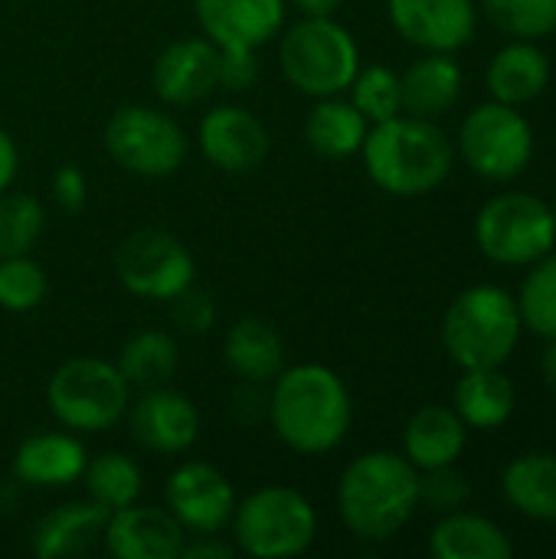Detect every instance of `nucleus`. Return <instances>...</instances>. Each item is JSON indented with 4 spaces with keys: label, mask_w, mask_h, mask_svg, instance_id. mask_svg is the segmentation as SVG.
Here are the masks:
<instances>
[{
    "label": "nucleus",
    "mask_w": 556,
    "mask_h": 559,
    "mask_svg": "<svg viewBox=\"0 0 556 559\" xmlns=\"http://www.w3.org/2000/svg\"><path fill=\"white\" fill-rule=\"evenodd\" d=\"M275 436L298 455H324L338 449L351 429L354 403L344 380L324 364L285 367L272 380L265 403Z\"/></svg>",
    "instance_id": "1"
},
{
    "label": "nucleus",
    "mask_w": 556,
    "mask_h": 559,
    "mask_svg": "<svg viewBox=\"0 0 556 559\" xmlns=\"http://www.w3.org/2000/svg\"><path fill=\"white\" fill-rule=\"evenodd\" d=\"M419 508V468L397 452L354 459L338 481V511L360 540L397 537Z\"/></svg>",
    "instance_id": "2"
},
{
    "label": "nucleus",
    "mask_w": 556,
    "mask_h": 559,
    "mask_svg": "<svg viewBox=\"0 0 556 559\" xmlns=\"http://www.w3.org/2000/svg\"><path fill=\"white\" fill-rule=\"evenodd\" d=\"M360 154L370 180L393 197H423L436 190L456 164L449 134L419 115H397L370 124Z\"/></svg>",
    "instance_id": "3"
},
{
    "label": "nucleus",
    "mask_w": 556,
    "mask_h": 559,
    "mask_svg": "<svg viewBox=\"0 0 556 559\" xmlns=\"http://www.w3.org/2000/svg\"><path fill=\"white\" fill-rule=\"evenodd\" d=\"M282 75L311 98L344 95L360 69V49L347 26L334 16H301L282 26L279 43Z\"/></svg>",
    "instance_id": "4"
},
{
    "label": "nucleus",
    "mask_w": 556,
    "mask_h": 559,
    "mask_svg": "<svg viewBox=\"0 0 556 559\" xmlns=\"http://www.w3.org/2000/svg\"><path fill=\"white\" fill-rule=\"evenodd\" d=\"M521 337L518 301L498 285L462 292L442 318V347L462 367H501Z\"/></svg>",
    "instance_id": "5"
},
{
    "label": "nucleus",
    "mask_w": 556,
    "mask_h": 559,
    "mask_svg": "<svg viewBox=\"0 0 556 559\" xmlns=\"http://www.w3.org/2000/svg\"><path fill=\"white\" fill-rule=\"evenodd\" d=\"M229 524L236 550L256 559L301 557L318 537L315 504L285 485H269L236 501Z\"/></svg>",
    "instance_id": "6"
},
{
    "label": "nucleus",
    "mask_w": 556,
    "mask_h": 559,
    "mask_svg": "<svg viewBox=\"0 0 556 559\" xmlns=\"http://www.w3.org/2000/svg\"><path fill=\"white\" fill-rule=\"evenodd\" d=\"M131 403V386L118 364L102 357H72L46 383V406L69 432L92 436L111 429Z\"/></svg>",
    "instance_id": "7"
},
{
    "label": "nucleus",
    "mask_w": 556,
    "mask_h": 559,
    "mask_svg": "<svg viewBox=\"0 0 556 559\" xmlns=\"http://www.w3.org/2000/svg\"><path fill=\"white\" fill-rule=\"evenodd\" d=\"M108 157L134 177H170L184 167L190 141L177 118L151 105H121L105 124Z\"/></svg>",
    "instance_id": "8"
},
{
    "label": "nucleus",
    "mask_w": 556,
    "mask_h": 559,
    "mask_svg": "<svg viewBox=\"0 0 556 559\" xmlns=\"http://www.w3.org/2000/svg\"><path fill=\"white\" fill-rule=\"evenodd\" d=\"M475 242L498 265H534L554 252V210L531 193H501L478 210Z\"/></svg>",
    "instance_id": "9"
},
{
    "label": "nucleus",
    "mask_w": 556,
    "mask_h": 559,
    "mask_svg": "<svg viewBox=\"0 0 556 559\" xmlns=\"http://www.w3.org/2000/svg\"><path fill=\"white\" fill-rule=\"evenodd\" d=\"M462 157L465 164L495 183L514 180L534 157V131L518 105L485 102L462 121Z\"/></svg>",
    "instance_id": "10"
},
{
    "label": "nucleus",
    "mask_w": 556,
    "mask_h": 559,
    "mask_svg": "<svg viewBox=\"0 0 556 559\" xmlns=\"http://www.w3.org/2000/svg\"><path fill=\"white\" fill-rule=\"evenodd\" d=\"M190 249L164 229H138L121 239L115 252V275L121 288L144 301H170L193 285Z\"/></svg>",
    "instance_id": "11"
},
{
    "label": "nucleus",
    "mask_w": 556,
    "mask_h": 559,
    "mask_svg": "<svg viewBox=\"0 0 556 559\" xmlns=\"http://www.w3.org/2000/svg\"><path fill=\"white\" fill-rule=\"evenodd\" d=\"M197 144L223 174H252L269 157L272 138L259 115L242 105H216L200 118Z\"/></svg>",
    "instance_id": "12"
},
{
    "label": "nucleus",
    "mask_w": 556,
    "mask_h": 559,
    "mask_svg": "<svg viewBox=\"0 0 556 559\" xmlns=\"http://www.w3.org/2000/svg\"><path fill=\"white\" fill-rule=\"evenodd\" d=\"M164 501L187 534H220L236 511L229 478L206 462L180 465L164 488Z\"/></svg>",
    "instance_id": "13"
},
{
    "label": "nucleus",
    "mask_w": 556,
    "mask_h": 559,
    "mask_svg": "<svg viewBox=\"0 0 556 559\" xmlns=\"http://www.w3.org/2000/svg\"><path fill=\"white\" fill-rule=\"evenodd\" d=\"M387 13L393 29L426 52H456L478 29L475 0H387Z\"/></svg>",
    "instance_id": "14"
},
{
    "label": "nucleus",
    "mask_w": 556,
    "mask_h": 559,
    "mask_svg": "<svg viewBox=\"0 0 556 559\" xmlns=\"http://www.w3.org/2000/svg\"><path fill=\"white\" fill-rule=\"evenodd\" d=\"M125 416L131 439L157 455H180L200 439V413L193 400L170 386L141 390Z\"/></svg>",
    "instance_id": "15"
},
{
    "label": "nucleus",
    "mask_w": 556,
    "mask_h": 559,
    "mask_svg": "<svg viewBox=\"0 0 556 559\" xmlns=\"http://www.w3.org/2000/svg\"><path fill=\"white\" fill-rule=\"evenodd\" d=\"M102 544L115 559H180L187 531L167 508L134 501L108 514Z\"/></svg>",
    "instance_id": "16"
},
{
    "label": "nucleus",
    "mask_w": 556,
    "mask_h": 559,
    "mask_svg": "<svg viewBox=\"0 0 556 559\" xmlns=\"http://www.w3.org/2000/svg\"><path fill=\"white\" fill-rule=\"evenodd\" d=\"M220 46L206 36H187L161 49L151 69V85L167 105H193L220 88Z\"/></svg>",
    "instance_id": "17"
},
{
    "label": "nucleus",
    "mask_w": 556,
    "mask_h": 559,
    "mask_svg": "<svg viewBox=\"0 0 556 559\" xmlns=\"http://www.w3.org/2000/svg\"><path fill=\"white\" fill-rule=\"evenodd\" d=\"M288 0H193L206 39L223 46L259 49L285 26Z\"/></svg>",
    "instance_id": "18"
},
{
    "label": "nucleus",
    "mask_w": 556,
    "mask_h": 559,
    "mask_svg": "<svg viewBox=\"0 0 556 559\" xmlns=\"http://www.w3.org/2000/svg\"><path fill=\"white\" fill-rule=\"evenodd\" d=\"M88 452L79 432H36L13 452V478L29 488H66L85 472Z\"/></svg>",
    "instance_id": "19"
},
{
    "label": "nucleus",
    "mask_w": 556,
    "mask_h": 559,
    "mask_svg": "<svg viewBox=\"0 0 556 559\" xmlns=\"http://www.w3.org/2000/svg\"><path fill=\"white\" fill-rule=\"evenodd\" d=\"M105 521H108V511L95 504L92 498L66 501L39 518V524L33 527L29 547L39 559L82 557L102 540Z\"/></svg>",
    "instance_id": "20"
},
{
    "label": "nucleus",
    "mask_w": 556,
    "mask_h": 559,
    "mask_svg": "<svg viewBox=\"0 0 556 559\" xmlns=\"http://www.w3.org/2000/svg\"><path fill=\"white\" fill-rule=\"evenodd\" d=\"M226 367L252 386L272 383L285 370V344L279 331L262 318H242L226 331L223 341Z\"/></svg>",
    "instance_id": "21"
},
{
    "label": "nucleus",
    "mask_w": 556,
    "mask_h": 559,
    "mask_svg": "<svg viewBox=\"0 0 556 559\" xmlns=\"http://www.w3.org/2000/svg\"><path fill=\"white\" fill-rule=\"evenodd\" d=\"M469 442V426L459 419L456 409L446 406H426L419 409L403 432V455L419 468H446L456 465L459 455L465 452Z\"/></svg>",
    "instance_id": "22"
},
{
    "label": "nucleus",
    "mask_w": 556,
    "mask_h": 559,
    "mask_svg": "<svg viewBox=\"0 0 556 559\" xmlns=\"http://www.w3.org/2000/svg\"><path fill=\"white\" fill-rule=\"evenodd\" d=\"M367 131H370V121L357 111L351 98H341V95L318 98V105L305 118L308 147L328 160H344V157L360 154Z\"/></svg>",
    "instance_id": "23"
},
{
    "label": "nucleus",
    "mask_w": 556,
    "mask_h": 559,
    "mask_svg": "<svg viewBox=\"0 0 556 559\" xmlns=\"http://www.w3.org/2000/svg\"><path fill=\"white\" fill-rule=\"evenodd\" d=\"M551 82V62L541 46L531 39H514L505 49L495 52L488 62V88L495 102L505 105H524L534 102Z\"/></svg>",
    "instance_id": "24"
},
{
    "label": "nucleus",
    "mask_w": 556,
    "mask_h": 559,
    "mask_svg": "<svg viewBox=\"0 0 556 559\" xmlns=\"http://www.w3.org/2000/svg\"><path fill=\"white\" fill-rule=\"evenodd\" d=\"M429 554L436 559H508L514 547L495 521L449 511L429 534Z\"/></svg>",
    "instance_id": "25"
},
{
    "label": "nucleus",
    "mask_w": 556,
    "mask_h": 559,
    "mask_svg": "<svg viewBox=\"0 0 556 559\" xmlns=\"http://www.w3.org/2000/svg\"><path fill=\"white\" fill-rule=\"evenodd\" d=\"M400 88H403V111L419 118H436L456 105L462 92V69L449 52H429L400 75Z\"/></svg>",
    "instance_id": "26"
},
{
    "label": "nucleus",
    "mask_w": 556,
    "mask_h": 559,
    "mask_svg": "<svg viewBox=\"0 0 556 559\" xmlns=\"http://www.w3.org/2000/svg\"><path fill=\"white\" fill-rule=\"evenodd\" d=\"M452 403L469 429H498L511 419L518 396L501 367H475L456 383Z\"/></svg>",
    "instance_id": "27"
},
{
    "label": "nucleus",
    "mask_w": 556,
    "mask_h": 559,
    "mask_svg": "<svg viewBox=\"0 0 556 559\" xmlns=\"http://www.w3.org/2000/svg\"><path fill=\"white\" fill-rule=\"evenodd\" d=\"M501 488L518 514L531 521H556V455L528 452L514 459L501 475Z\"/></svg>",
    "instance_id": "28"
},
{
    "label": "nucleus",
    "mask_w": 556,
    "mask_h": 559,
    "mask_svg": "<svg viewBox=\"0 0 556 559\" xmlns=\"http://www.w3.org/2000/svg\"><path fill=\"white\" fill-rule=\"evenodd\" d=\"M177 364H180L177 341L164 331H138L121 344L118 354V370L131 390L167 386L177 373Z\"/></svg>",
    "instance_id": "29"
},
{
    "label": "nucleus",
    "mask_w": 556,
    "mask_h": 559,
    "mask_svg": "<svg viewBox=\"0 0 556 559\" xmlns=\"http://www.w3.org/2000/svg\"><path fill=\"white\" fill-rule=\"evenodd\" d=\"M82 481H85V495L95 504H102L108 514L134 504L141 498V488H144L138 462L128 459L125 452H102V455L88 459Z\"/></svg>",
    "instance_id": "30"
},
{
    "label": "nucleus",
    "mask_w": 556,
    "mask_h": 559,
    "mask_svg": "<svg viewBox=\"0 0 556 559\" xmlns=\"http://www.w3.org/2000/svg\"><path fill=\"white\" fill-rule=\"evenodd\" d=\"M518 301L521 328L554 341L556 337V252H547L528 272Z\"/></svg>",
    "instance_id": "31"
},
{
    "label": "nucleus",
    "mask_w": 556,
    "mask_h": 559,
    "mask_svg": "<svg viewBox=\"0 0 556 559\" xmlns=\"http://www.w3.org/2000/svg\"><path fill=\"white\" fill-rule=\"evenodd\" d=\"M43 203L23 190L0 193V259L26 255L43 236Z\"/></svg>",
    "instance_id": "32"
},
{
    "label": "nucleus",
    "mask_w": 556,
    "mask_h": 559,
    "mask_svg": "<svg viewBox=\"0 0 556 559\" xmlns=\"http://www.w3.org/2000/svg\"><path fill=\"white\" fill-rule=\"evenodd\" d=\"M351 102L357 105V111L370 121H390L397 115H403V88H400V75L390 66H367L357 69L354 82H351Z\"/></svg>",
    "instance_id": "33"
},
{
    "label": "nucleus",
    "mask_w": 556,
    "mask_h": 559,
    "mask_svg": "<svg viewBox=\"0 0 556 559\" xmlns=\"http://www.w3.org/2000/svg\"><path fill=\"white\" fill-rule=\"evenodd\" d=\"M485 16L508 36L541 39L556 29V0H482Z\"/></svg>",
    "instance_id": "34"
},
{
    "label": "nucleus",
    "mask_w": 556,
    "mask_h": 559,
    "mask_svg": "<svg viewBox=\"0 0 556 559\" xmlns=\"http://www.w3.org/2000/svg\"><path fill=\"white\" fill-rule=\"evenodd\" d=\"M49 292V278L43 265L26 252V255H10L0 259V308L23 314L43 305Z\"/></svg>",
    "instance_id": "35"
},
{
    "label": "nucleus",
    "mask_w": 556,
    "mask_h": 559,
    "mask_svg": "<svg viewBox=\"0 0 556 559\" xmlns=\"http://www.w3.org/2000/svg\"><path fill=\"white\" fill-rule=\"evenodd\" d=\"M419 501H426L436 511H456L469 501V478L452 465L429 468L426 478L419 475Z\"/></svg>",
    "instance_id": "36"
},
{
    "label": "nucleus",
    "mask_w": 556,
    "mask_h": 559,
    "mask_svg": "<svg viewBox=\"0 0 556 559\" xmlns=\"http://www.w3.org/2000/svg\"><path fill=\"white\" fill-rule=\"evenodd\" d=\"M170 318L184 334H206L216 324V305L203 288L187 285L180 295L170 298Z\"/></svg>",
    "instance_id": "37"
},
{
    "label": "nucleus",
    "mask_w": 556,
    "mask_h": 559,
    "mask_svg": "<svg viewBox=\"0 0 556 559\" xmlns=\"http://www.w3.org/2000/svg\"><path fill=\"white\" fill-rule=\"evenodd\" d=\"M220 88L226 92H249L259 79V56L256 49H242V46H223L220 49Z\"/></svg>",
    "instance_id": "38"
},
{
    "label": "nucleus",
    "mask_w": 556,
    "mask_h": 559,
    "mask_svg": "<svg viewBox=\"0 0 556 559\" xmlns=\"http://www.w3.org/2000/svg\"><path fill=\"white\" fill-rule=\"evenodd\" d=\"M52 197H56V203H59L66 213H79V210L85 206V197H88L85 174H82L75 164H62V167L52 174Z\"/></svg>",
    "instance_id": "39"
},
{
    "label": "nucleus",
    "mask_w": 556,
    "mask_h": 559,
    "mask_svg": "<svg viewBox=\"0 0 556 559\" xmlns=\"http://www.w3.org/2000/svg\"><path fill=\"white\" fill-rule=\"evenodd\" d=\"M236 547L216 540V534H193V540L184 544L180 559H229Z\"/></svg>",
    "instance_id": "40"
},
{
    "label": "nucleus",
    "mask_w": 556,
    "mask_h": 559,
    "mask_svg": "<svg viewBox=\"0 0 556 559\" xmlns=\"http://www.w3.org/2000/svg\"><path fill=\"white\" fill-rule=\"evenodd\" d=\"M16 167H20L16 141L0 128V193L10 190V183H13V177H16Z\"/></svg>",
    "instance_id": "41"
},
{
    "label": "nucleus",
    "mask_w": 556,
    "mask_h": 559,
    "mask_svg": "<svg viewBox=\"0 0 556 559\" xmlns=\"http://www.w3.org/2000/svg\"><path fill=\"white\" fill-rule=\"evenodd\" d=\"M301 16H334L344 0H292Z\"/></svg>",
    "instance_id": "42"
},
{
    "label": "nucleus",
    "mask_w": 556,
    "mask_h": 559,
    "mask_svg": "<svg viewBox=\"0 0 556 559\" xmlns=\"http://www.w3.org/2000/svg\"><path fill=\"white\" fill-rule=\"evenodd\" d=\"M541 373H544V383L556 390V337L551 341V347L544 350V357H541Z\"/></svg>",
    "instance_id": "43"
},
{
    "label": "nucleus",
    "mask_w": 556,
    "mask_h": 559,
    "mask_svg": "<svg viewBox=\"0 0 556 559\" xmlns=\"http://www.w3.org/2000/svg\"><path fill=\"white\" fill-rule=\"evenodd\" d=\"M554 216H556V206H554Z\"/></svg>",
    "instance_id": "44"
}]
</instances>
